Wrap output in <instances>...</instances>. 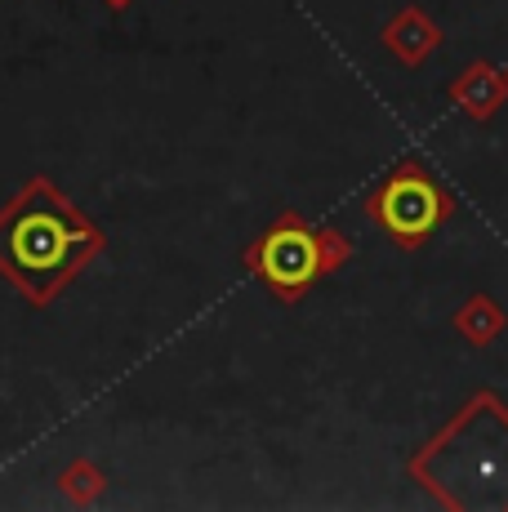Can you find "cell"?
Listing matches in <instances>:
<instances>
[{"mask_svg":"<svg viewBox=\"0 0 508 512\" xmlns=\"http://www.w3.org/2000/svg\"><path fill=\"white\" fill-rule=\"evenodd\" d=\"M103 250L107 232L45 174H32L0 210V277L32 308H50Z\"/></svg>","mask_w":508,"mask_h":512,"instance_id":"1","label":"cell"},{"mask_svg":"<svg viewBox=\"0 0 508 512\" xmlns=\"http://www.w3.org/2000/svg\"><path fill=\"white\" fill-rule=\"evenodd\" d=\"M107 9H125V5H134V0H103Z\"/></svg>","mask_w":508,"mask_h":512,"instance_id":"5","label":"cell"},{"mask_svg":"<svg viewBox=\"0 0 508 512\" xmlns=\"http://www.w3.org/2000/svg\"><path fill=\"white\" fill-rule=\"evenodd\" d=\"M58 486H63V495H72V499H81V504H90L94 495L103 490V472L90 464V459H76L72 468L58 477Z\"/></svg>","mask_w":508,"mask_h":512,"instance_id":"4","label":"cell"},{"mask_svg":"<svg viewBox=\"0 0 508 512\" xmlns=\"http://www.w3.org/2000/svg\"><path fill=\"white\" fill-rule=\"evenodd\" d=\"M437 210H442V201H437L433 183H424L419 174H397V179L375 196L379 223H384L397 241H419V236L437 223Z\"/></svg>","mask_w":508,"mask_h":512,"instance_id":"3","label":"cell"},{"mask_svg":"<svg viewBox=\"0 0 508 512\" xmlns=\"http://www.w3.org/2000/svg\"><path fill=\"white\" fill-rule=\"evenodd\" d=\"M241 263H246L281 303H290L330 268V250H326V236L317 228H308L299 214H281L259 241L246 245Z\"/></svg>","mask_w":508,"mask_h":512,"instance_id":"2","label":"cell"}]
</instances>
